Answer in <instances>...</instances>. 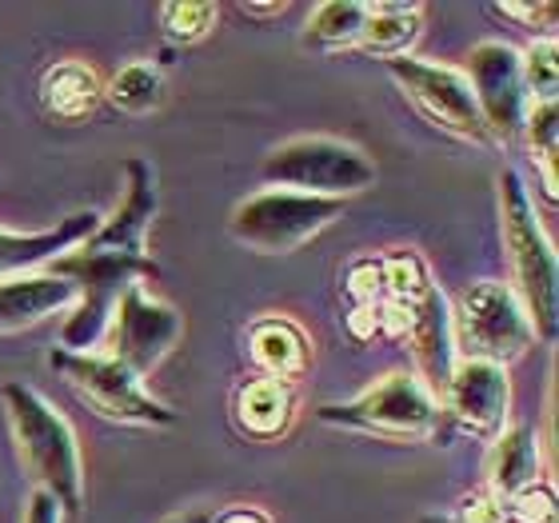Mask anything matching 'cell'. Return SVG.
<instances>
[{
    "label": "cell",
    "instance_id": "1",
    "mask_svg": "<svg viewBox=\"0 0 559 523\" xmlns=\"http://www.w3.org/2000/svg\"><path fill=\"white\" fill-rule=\"evenodd\" d=\"M4 407H9L12 436L28 476L40 484L45 496L57 500V508L76 515L84 500V464L69 419L45 395L24 384H4Z\"/></svg>",
    "mask_w": 559,
    "mask_h": 523
},
{
    "label": "cell",
    "instance_id": "2",
    "mask_svg": "<svg viewBox=\"0 0 559 523\" xmlns=\"http://www.w3.org/2000/svg\"><path fill=\"white\" fill-rule=\"evenodd\" d=\"M52 276L76 284V296H81V308L69 316V324L60 332V348L93 352L96 340L108 332V320L117 312L120 296L140 280H156V264H152V257H132V252L84 245L72 257L52 260Z\"/></svg>",
    "mask_w": 559,
    "mask_h": 523
},
{
    "label": "cell",
    "instance_id": "3",
    "mask_svg": "<svg viewBox=\"0 0 559 523\" xmlns=\"http://www.w3.org/2000/svg\"><path fill=\"white\" fill-rule=\"evenodd\" d=\"M500 204H503V240L512 252L515 280L524 296V312L532 320V332L544 340L556 336V296H559V272H556V252H551L548 236L539 228L536 204L527 197L524 176L508 168L500 176Z\"/></svg>",
    "mask_w": 559,
    "mask_h": 523
},
{
    "label": "cell",
    "instance_id": "4",
    "mask_svg": "<svg viewBox=\"0 0 559 523\" xmlns=\"http://www.w3.org/2000/svg\"><path fill=\"white\" fill-rule=\"evenodd\" d=\"M455 348L464 352V360H488L508 364L524 348H532V320H527L524 304L508 284L496 280H479L460 296V316L452 320Z\"/></svg>",
    "mask_w": 559,
    "mask_h": 523
},
{
    "label": "cell",
    "instance_id": "5",
    "mask_svg": "<svg viewBox=\"0 0 559 523\" xmlns=\"http://www.w3.org/2000/svg\"><path fill=\"white\" fill-rule=\"evenodd\" d=\"M264 180L280 188H304L308 197H348L376 180V164L344 140L304 136L276 148L264 161Z\"/></svg>",
    "mask_w": 559,
    "mask_h": 523
},
{
    "label": "cell",
    "instance_id": "6",
    "mask_svg": "<svg viewBox=\"0 0 559 523\" xmlns=\"http://www.w3.org/2000/svg\"><path fill=\"white\" fill-rule=\"evenodd\" d=\"M344 212V200L332 197H308V192H260V197L245 200L233 212V236L240 245L269 252V257H284L296 252L304 240H312L320 228L336 221Z\"/></svg>",
    "mask_w": 559,
    "mask_h": 523
},
{
    "label": "cell",
    "instance_id": "7",
    "mask_svg": "<svg viewBox=\"0 0 559 523\" xmlns=\"http://www.w3.org/2000/svg\"><path fill=\"white\" fill-rule=\"evenodd\" d=\"M320 419H324V424H336V428L416 440V436H428V431L440 424V404H436V395L419 384L416 376L392 372V376H384L380 384L368 388L364 395L348 400V404L320 407Z\"/></svg>",
    "mask_w": 559,
    "mask_h": 523
},
{
    "label": "cell",
    "instance_id": "8",
    "mask_svg": "<svg viewBox=\"0 0 559 523\" xmlns=\"http://www.w3.org/2000/svg\"><path fill=\"white\" fill-rule=\"evenodd\" d=\"M52 372H60L88 404L108 419L120 424H136V428H168L176 424V412H168L164 404H156L140 376H132L129 368L112 356H93V352H64L57 348L48 356Z\"/></svg>",
    "mask_w": 559,
    "mask_h": 523
},
{
    "label": "cell",
    "instance_id": "9",
    "mask_svg": "<svg viewBox=\"0 0 559 523\" xmlns=\"http://www.w3.org/2000/svg\"><path fill=\"white\" fill-rule=\"evenodd\" d=\"M388 72H392V81L404 88V96H408L436 129L452 132L460 140H476V144L488 140V124L479 117L476 93H472L464 72L443 69V64H428V60H416V57L388 60Z\"/></svg>",
    "mask_w": 559,
    "mask_h": 523
},
{
    "label": "cell",
    "instance_id": "10",
    "mask_svg": "<svg viewBox=\"0 0 559 523\" xmlns=\"http://www.w3.org/2000/svg\"><path fill=\"white\" fill-rule=\"evenodd\" d=\"M467 84L476 93L479 117L488 124V136L515 140L524 132V117L532 100L524 88V69H520V52L503 40L476 45L467 57Z\"/></svg>",
    "mask_w": 559,
    "mask_h": 523
},
{
    "label": "cell",
    "instance_id": "11",
    "mask_svg": "<svg viewBox=\"0 0 559 523\" xmlns=\"http://www.w3.org/2000/svg\"><path fill=\"white\" fill-rule=\"evenodd\" d=\"M185 324L180 316L168 308V304L152 300L148 292L132 284L124 296H120L117 312H112V360H120L132 376H144L152 368H160V360L176 348Z\"/></svg>",
    "mask_w": 559,
    "mask_h": 523
},
{
    "label": "cell",
    "instance_id": "12",
    "mask_svg": "<svg viewBox=\"0 0 559 523\" xmlns=\"http://www.w3.org/2000/svg\"><path fill=\"white\" fill-rule=\"evenodd\" d=\"M448 407L455 424L472 436H496L508 419L512 404V384L500 364L488 360H455L452 380H448Z\"/></svg>",
    "mask_w": 559,
    "mask_h": 523
},
{
    "label": "cell",
    "instance_id": "13",
    "mask_svg": "<svg viewBox=\"0 0 559 523\" xmlns=\"http://www.w3.org/2000/svg\"><path fill=\"white\" fill-rule=\"evenodd\" d=\"M412 344H416V364L424 372V388L431 395L448 392L455 368V340H452V312L440 288H424L416 300V320H412Z\"/></svg>",
    "mask_w": 559,
    "mask_h": 523
},
{
    "label": "cell",
    "instance_id": "14",
    "mask_svg": "<svg viewBox=\"0 0 559 523\" xmlns=\"http://www.w3.org/2000/svg\"><path fill=\"white\" fill-rule=\"evenodd\" d=\"M156 216V180H152V164L132 156L129 161V200L124 209L108 224H100L88 245L112 248V252H132V257H148V228Z\"/></svg>",
    "mask_w": 559,
    "mask_h": 523
},
{
    "label": "cell",
    "instance_id": "15",
    "mask_svg": "<svg viewBox=\"0 0 559 523\" xmlns=\"http://www.w3.org/2000/svg\"><path fill=\"white\" fill-rule=\"evenodd\" d=\"M69 304H76V284L52 276H9L0 280V332H21L52 312H64Z\"/></svg>",
    "mask_w": 559,
    "mask_h": 523
},
{
    "label": "cell",
    "instance_id": "16",
    "mask_svg": "<svg viewBox=\"0 0 559 523\" xmlns=\"http://www.w3.org/2000/svg\"><path fill=\"white\" fill-rule=\"evenodd\" d=\"M100 228V216L93 209L88 212H72L69 221H60L57 228L48 233H4L0 228V276H16V272H28V268L45 264V260H57L64 248L81 245Z\"/></svg>",
    "mask_w": 559,
    "mask_h": 523
},
{
    "label": "cell",
    "instance_id": "17",
    "mask_svg": "<svg viewBox=\"0 0 559 523\" xmlns=\"http://www.w3.org/2000/svg\"><path fill=\"white\" fill-rule=\"evenodd\" d=\"M488 484L496 503L539 488V440L527 424H515L496 440L488 460Z\"/></svg>",
    "mask_w": 559,
    "mask_h": 523
},
{
    "label": "cell",
    "instance_id": "18",
    "mask_svg": "<svg viewBox=\"0 0 559 523\" xmlns=\"http://www.w3.org/2000/svg\"><path fill=\"white\" fill-rule=\"evenodd\" d=\"M100 76H96L84 60H60L52 69L45 72V81H40V100L52 117L60 120H81L88 117L96 105H100Z\"/></svg>",
    "mask_w": 559,
    "mask_h": 523
},
{
    "label": "cell",
    "instance_id": "19",
    "mask_svg": "<svg viewBox=\"0 0 559 523\" xmlns=\"http://www.w3.org/2000/svg\"><path fill=\"white\" fill-rule=\"evenodd\" d=\"M419 36V4H368V24H364L356 48L368 57L396 60L404 57Z\"/></svg>",
    "mask_w": 559,
    "mask_h": 523
},
{
    "label": "cell",
    "instance_id": "20",
    "mask_svg": "<svg viewBox=\"0 0 559 523\" xmlns=\"http://www.w3.org/2000/svg\"><path fill=\"white\" fill-rule=\"evenodd\" d=\"M236 419L245 431L272 440L292 424V388L284 380H252L236 395Z\"/></svg>",
    "mask_w": 559,
    "mask_h": 523
},
{
    "label": "cell",
    "instance_id": "21",
    "mask_svg": "<svg viewBox=\"0 0 559 523\" xmlns=\"http://www.w3.org/2000/svg\"><path fill=\"white\" fill-rule=\"evenodd\" d=\"M252 360L269 372V380H288L308 368V344L300 328L288 320H260L252 328Z\"/></svg>",
    "mask_w": 559,
    "mask_h": 523
},
{
    "label": "cell",
    "instance_id": "22",
    "mask_svg": "<svg viewBox=\"0 0 559 523\" xmlns=\"http://www.w3.org/2000/svg\"><path fill=\"white\" fill-rule=\"evenodd\" d=\"M105 96L120 108V112H129V117H144V112H152V108L164 100V76H160L156 64L136 60V64H124V69L108 81Z\"/></svg>",
    "mask_w": 559,
    "mask_h": 523
},
{
    "label": "cell",
    "instance_id": "23",
    "mask_svg": "<svg viewBox=\"0 0 559 523\" xmlns=\"http://www.w3.org/2000/svg\"><path fill=\"white\" fill-rule=\"evenodd\" d=\"M364 24H368V4H356V0L320 4L312 21V40L324 48H352L360 40Z\"/></svg>",
    "mask_w": 559,
    "mask_h": 523
},
{
    "label": "cell",
    "instance_id": "24",
    "mask_svg": "<svg viewBox=\"0 0 559 523\" xmlns=\"http://www.w3.org/2000/svg\"><path fill=\"white\" fill-rule=\"evenodd\" d=\"M527 144L536 152L539 168H544V192L556 197V156H559V124H556V100L532 105L524 117Z\"/></svg>",
    "mask_w": 559,
    "mask_h": 523
},
{
    "label": "cell",
    "instance_id": "25",
    "mask_svg": "<svg viewBox=\"0 0 559 523\" xmlns=\"http://www.w3.org/2000/svg\"><path fill=\"white\" fill-rule=\"evenodd\" d=\"M559 48L556 36H544L527 48V57H520V69H524V88L532 105H544V100H556V84H559Z\"/></svg>",
    "mask_w": 559,
    "mask_h": 523
},
{
    "label": "cell",
    "instance_id": "26",
    "mask_svg": "<svg viewBox=\"0 0 559 523\" xmlns=\"http://www.w3.org/2000/svg\"><path fill=\"white\" fill-rule=\"evenodd\" d=\"M216 16L221 9L216 4H200V0H176V4H164L160 9V21H164V33L180 40V45H197L204 36L216 28Z\"/></svg>",
    "mask_w": 559,
    "mask_h": 523
},
{
    "label": "cell",
    "instance_id": "27",
    "mask_svg": "<svg viewBox=\"0 0 559 523\" xmlns=\"http://www.w3.org/2000/svg\"><path fill=\"white\" fill-rule=\"evenodd\" d=\"M380 268H384V292H388V300H408V304H416L419 292L428 288V276H424V264H419L416 252H400V257H388Z\"/></svg>",
    "mask_w": 559,
    "mask_h": 523
},
{
    "label": "cell",
    "instance_id": "28",
    "mask_svg": "<svg viewBox=\"0 0 559 523\" xmlns=\"http://www.w3.org/2000/svg\"><path fill=\"white\" fill-rule=\"evenodd\" d=\"M348 292H352V300H356V308H360V304L376 308L380 296H384V268H380V260H360V264L352 268Z\"/></svg>",
    "mask_w": 559,
    "mask_h": 523
},
{
    "label": "cell",
    "instance_id": "29",
    "mask_svg": "<svg viewBox=\"0 0 559 523\" xmlns=\"http://www.w3.org/2000/svg\"><path fill=\"white\" fill-rule=\"evenodd\" d=\"M508 508H512V520L520 523H556V500L544 488L515 496V500H508Z\"/></svg>",
    "mask_w": 559,
    "mask_h": 523
},
{
    "label": "cell",
    "instance_id": "30",
    "mask_svg": "<svg viewBox=\"0 0 559 523\" xmlns=\"http://www.w3.org/2000/svg\"><path fill=\"white\" fill-rule=\"evenodd\" d=\"M500 16H512V21H524V24H544V33L551 36L556 28V4H500Z\"/></svg>",
    "mask_w": 559,
    "mask_h": 523
},
{
    "label": "cell",
    "instance_id": "31",
    "mask_svg": "<svg viewBox=\"0 0 559 523\" xmlns=\"http://www.w3.org/2000/svg\"><path fill=\"white\" fill-rule=\"evenodd\" d=\"M464 508H467L464 523H508L503 503H496V500H467Z\"/></svg>",
    "mask_w": 559,
    "mask_h": 523
},
{
    "label": "cell",
    "instance_id": "32",
    "mask_svg": "<svg viewBox=\"0 0 559 523\" xmlns=\"http://www.w3.org/2000/svg\"><path fill=\"white\" fill-rule=\"evenodd\" d=\"M24 523H60V508L52 496H45V491H36L33 503H28V520Z\"/></svg>",
    "mask_w": 559,
    "mask_h": 523
},
{
    "label": "cell",
    "instance_id": "33",
    "mask_svg": "<svg viewBox=\"0 0 559 523\" xmlns=\"http://www.w3.org/2000/svg\"><path fill=\"white\" fill-rule=\"evenodd\" d=\"M216 523H269L260 512H252V508H224V512H216Z\"/></svg>",
    "mask_w": 559,
    "mask_h": 523
},
{
    "label": "cell",
    "instance_id": "34",
    "mask_svg": "<svg viewBox=\"0 0 559 523\" xmlns=\"http://www.w3.org/2000/svg\"><path fill=\"white\" fill-rule=\"evenodd\" d=\"M245 16H280V12H288V4H240Z\"/></svg>",
    "mask_w": 559,
    "mask_h": 523
},
{
    "label": "cell",
    "instance_id": "35",
    "mask_svg": "<svg viewBox=\"0 0 559 523\" xmlns=\"http://www.w3.org/2000/svg\"><path fill=\"white\" fill-rule=\"evenodd\" d=\"M168 523H216V512H188V515H176Z\"/></svg>",
    "mask_w": 559,
    "mask_h": 523
}]
</instances>
